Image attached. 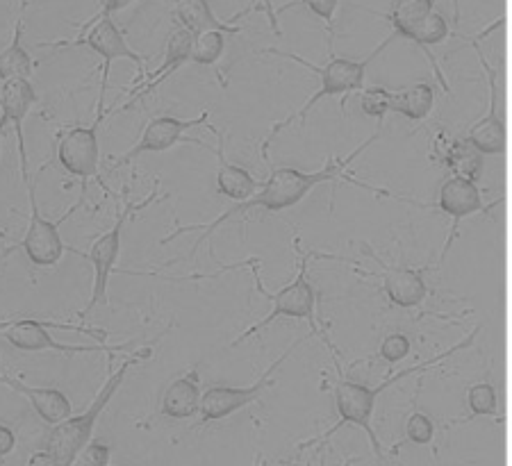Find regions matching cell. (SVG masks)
I'll return each instance as SVG.
<instances>
[{"mask_svg": "<svg viewBox=\"0 0 512 466\" xmlns=\"http://www.w3.org/2000/svg\"><path fill=\"white\" fill-rule=\"evenodd\" d=\"M481 57V64L487 73V82H490V112L483 116L481 121L474 123L472 130H469V144H472L476 151L497 155L506 151V128L499 121L497 116V82H494V69L483 57L481 51H476Z\"/></svg>", "mask_w": 512, "mask_h": 466, "instance_id": "cell-17", "label": "cell"}, {"mask_svg": "<svg viewBox=\"0 0 512 466\" xmlns=\"http://www.w3.org/2000/svg\"><path fill=\"white\" fill-rule=\"evenodd\" d=\"M371 253V251H369ZM371 257L383 266L381 278L385 285V294L396 307H417L428 294V287L424 282V271L419 269H406V266H390L385 264L376 253Z\"/></svg>", "mask_w": 512, "mask_h": 466, "instance_id": "cell-16", "label": "cell"}, {"mask_svg": "<svg viewBox=\"0 0 512 466\" xmlns=\"http://www.w3.org/2000/svg\"><path fill=\"white\" fill-rule=\"evenodd\" d=\"M433 5L435 0H394L385 19L392 23L396 35L410 39L426 16L433 12Z\"/></svg>", "mask_w": 512, "mask_h": 466, "instance_id": "cell-21", "label": "cell"}, {"mask_svg": "<svg viewBox=\"0 0 512 466\" xmlns=\"http://www.w3.org/2000/svg\"><path fill=\"white\" fill-rule=\"evenodd\" d=\"M226 51V32L205 30L194 35L192 62L198 66H214Z\"/></svg>", "mask_w": 512, "mask_h": 466, "instance_id": "cell-25", "label": "cell"}, {"mask_svg": "<svg viewBox=\"0 0 512 466\" xmlns=\"http://www.w3.org/2000/svg\"><path fill=\"white\" fill-rule=\"evenodd\" d=\"M433 432H435V428L426 414L415 412L408 419L406 435L410 441H415V444H428V441L433 439Z\"/></svg>", "mask_w": 512, "mask_h": 466, "instance_id": "cell-28", "label": "cell"}, {"mask_svg": "<svg viewBox=\"0 0 512 466\" xmlns=\"http://www.w3.org/2000/svg\"><path fill=\"white\" fill-rule=\"evenodd\" d=\"M10 126V121H7V116L0 114V141H3V135H5V128Z\"/></svg>", "mask_w": 512, "mask_h": 466, "instance_id": "cell-34", "label": "cell"}, {"mask_svg": "<svg viewBox=\"0 0 512 466\" xmlns=\"http://www.w3.org/2000/svg\"><path fill=\"white\" fill-rule=\"evenodd\" d=\"M78 46H85L89 51L103 57V94L107 89V76H110V66L117 60H130L132 64H137L139 73H144V57L137 55L132 48L128 46L126 37L119 30L117 23H114L112 16H96L94 26L87 30V35L80 41H76Z\"/></svg>", "mask_w": 512, "mask_h": 466, "instance_id": "cell-10", "label": "cell"}, {"mask_svg": "<svg viewBox=\"0 0 512 466\" xmlns=\"http://www.w3.org/2000/svg\"><path fill=\"white\" fill-rule=\"evenodd\" d=\"M378 135H381V132H376L374 137H369L365 144H360L353 153H349L346 157H330L324 169L315 171V173H305V171H299V169H292V166H280V169H274V171H271L269 180L264 182V185L258 191H255V194L249 198V201L235 203L228 212L217 216V219H214L212 223H208V226H205V228H194V230H205L203 235H201V239L196 241L194 251L203 244L205 239H208L210 235H214V232L221 228V223L235 219V216H242L246 212H253V210H258V207H260V210H267V212H283V210H287V207L299 205L303 198L310 194L312 189L319 187V185H324V182H333L337 178H349V176H344V171L349 169V166L355 162V157H360L371 144H374V141L378 139ZM349 180L353 182V185L365 187L369 191H374V194H378V196H394V194H390V191L365 185V182H358L355 178H349ZM394 198H399V201H406V203H412V205H419V207H431L428 203L412 201V198H403V196H394Z\"/></svg>", "mask_w": 512, "mask_h": 466, "instance_id": "cell-1", "label": "cell"}, {"mask_svg": "<svg viewBox=\"0 0 512 466\" xmlns=\"http://www.w3.org/2000/svg\"><path fill=\"white\" fill-rule=\"evenodd\" d=\"M0 328H3V323H0Z\"/></svg>", "mask_w": 512, "mask_h": 466, "instance_id": "cell-35", "label": "cell"}, {"mask_svg": "<svg viewBox=\"0 0 512 466\" xmlns=\"http://www.w3.org/2000/svg\"><path fill=\"white\" fill-rule=\"evenodd\" d=\"M0 385L14 389L16 394L26 396L32 410H35L41 419H44L48 426H55V423H60L66 416H71L73 407L69 396L64 394L62 389H53V387H30L26 382L10 378V376H3L0 373Z\"/></svg>", "mask_w": 512, "mask_h": 466, "instance_id": "cell-18", "label": "cell"}, {"mask_svg": "<svg viewBox=\"0 0 512 466\" xmlns=\"http://www.w3.org/2000/svg\"><path fill=\"white\" fill-rule=\"evenodd\" d=\"M205 119H208V114L196 116V119H178V116H169V114L155 116V119L144 128L142 137L137 139V144L132 146L128 153L121 155L117 166L128 164L142 155H155V153L171 151L173 146L183 141L185 132L189 128L201 126V123H205Z\"/></svg>", "mask_w": 512, "mask_h": 466, "instance_id": "cell-12", "label": "cell"}, {"mask_svg": "<svg viewBox=\"0 0 512 466\" xmlns=\"http://www.w3.org/2000/svg\"><path fill=\"white\" fill-rule=\"evenodd\" d=\"M467 403L472 414H481V416H492L497 412V391H494L492 385H474L467 394Z\"/></svg>", "mask_w": 512, "mask_h": 466, "instance_id": "cell-27", "label": "cell"}, {"mask_svg": "<svg viewBox=\"0 0 512 466\" xmlns=\"http://www.w3.org/2000/svg\"><path fill=\"white\" fill-rule=\"evenodd\" d=\"M178 19L183 23L185 28H189L198 35V32H205V30H221L226 32V35H237L242 28H235V26H226V23H221L217 16H214L212 7L208 0H185L183 5L178 7Z\"/></svg>", "mask_w": 512, "mask_h": 466, "instance_id": "cell-23", "label": "cell"}, {"mask_svg": "<svg viewBox=\"0 0 512 466\" xmlns=\"http://www.w3.org/2000/svg\"><path fill=\"white\" fill-rule=\"evenodd\" d=\"M135 3V0H103L101 5V12H98V16H114L121 10H126L128 5Z\"/></svg>", "mask_w": 512, "mask_h": 466, "instance_id": "cell-33", "label": "cell"}, {"mask_svg": "<svg viewBox=\"0 0 512 466\" xmlns=\"http://www.w3.org/2000/svg\"><path fill=\"white\" fill-rule=\"evenodd\" d=\"M396 37H399V35H396V32H394V35H390V37H387L385 41H381V44L374 48V53H369L367 57H362V60H349V57H330L326 66H315L312 62L303 60V57L292 55V53L269 51V53H276L280 57H287V60L299 62V64L305 66V69H310L312 73H317V76L321 78V87L308 98V103H305L299 112H294L292 116H287L285 121H280V123H276L274 128H271L269 137L264 139V144H262V157H264V160H269L267 151H269L271 141L276 139L278 132H283L285 128L292 126L294 121H303L305 116H308V112L312 110V107H315L321 101V98L344 96V94H351V91H355V89H360L362 87V80H365V73L369 69V64L374 62L376 57L381 55Z\"/></svg>", "mask_w": 512, "mask_h": 466, "instance_id": "cell-4", "label": "cell"}, {"mask_svg": "<svg viewBox=\"0 0 512 466\" xmlns=\"http://www.w3.org/2000/svg\"><path fill=\"white\" fill-rule=\"evenodd\" d=\"M437 207H440L444 214H449L451 221H453L451 237L447 241V248H444V251H449L453 239L458 237L460 221L467 219V216L476 214V212L492 210L494 205H490V207L483 205V191L476 187V182L472 178L453 176L440 187V201H437Z\"/></svg>", "mask_w": 512, "mask_h": 466, "instance_id": "cell-13", "label": "cell"}, {"mask_svg": "<svg viewBox=\"0 0 512 466\" xmlns=\"http://www.w3.org/2000/svg\"><path fill=\"white\" fill-rule=\"evenodd\" d=\"M146 203L142 205H126L119 214L117 223H114L112 230H107L105 235L98 237L92 248H89V262L94 266V287H92V298H89V303L85 307V312L82 316H89L92 314L98 305L107 303V289H110V276L114 271V264L119 262V255H121V237H123V228H126V221L132 212L142 210Z\"/></svg>", "mask_w": 512, "mask_h": 466, "instance_id": "cell-7", "label": "cell"}, {"mask_svg": "<svg viewBox=\"0 0 512 466\" xmlns=\"http://www.w3.org/2000/svg\"><path fill=\"white\" fill-rule=\"evenodd\" d=\"M435 101L433 87L428 82H415V85L394 91L392 94V112L403 114L410 121H421L426 119L428 112H431Z\"/></svg>", "mask_w": 512, "mask_h": 466, "instance_id": "cell-22", "label": "cell"}, {"mask_svg": "<svg viewBox=\"0 0 512 466\" xmlns=\"http://www.w3.org/2000/svg\"><path fill=\"white\" fill-rule=\"evenodd\" d=\"M98 155H101V148H98V121L92 128L78 126L64 132L60 146H57V162H60L66 173L80 178L82 182L96 176Z\"/></svg>", "mask_w": 512, "mask_h": 466, "instance_id": "cell-11", "label": "cell"}, {"mask_svg": "<svg viewBox=\"0 0 512 466\" xmlns=\"http://www.w3.org/2000/svg\"><path fill=\"white\" fill-rule=\"evenodd\" d=\"M301 5L308 7L312 14L319 16L321 21H326L330 26L335 19V12H337V5H340V0H301Z\"/></svg>", "mask_w": 512, "mask_h": 466, "instance_id": "cell-30", "label": "cell"}, {"mask_svg": "<svg viewBox=\"0 0 512 466\" xmlns=\"http://www.w3.org/2000/svg\"><path fill=\"white\" fill-rule=\"evenodd\" d=\"M217 189L219 194H224L226 198L235 203L249 201V198L260 189L258 180H255L244 166L230 164L226 160H221L219 171H217Z\"/></svg>", "mask_w": 512, "mask_h": 466, "instance_id": "cell-20", "label": "cell"}, {"mask_svg": "<svg viewBox=\"0 0 512 466\" xmlns=\"http://www.w3.org/2000/svg\"><path fill=\"white\" fill-rule=\"evenodd\" d=\"M308 337H301L296 341L294 346H289L287 351L278 357V360L269 366L267 371L262 373L258 378V382H253L249 387H230V385H214L208 387L203 391L201 396V407H198V416H201L203 423H210V421H221V419H228V416H233L235 412L244 410L246 405H251L258 401V398L264 396V391H267L271 385H274L276 380V373L280 366L287 362V357L292 355L296 348H299L303 341Z\"/></svg>", "mask_w": 512, "mask_h": 466, "instance_id": "cell-5", "label": "cell"}, {"mask_svg": "<svg viewBox=\"0 0 512 466\" xmlns=\"http://www.w3.org/2000/svg\"><path fill=\"white\" fill-rule=\"evenodd\" d=\"M139 360H142V355H135V357H130V360L123 362L119 369L114 371L110 378H107V382L101 387V391H98L92 405H89L85 412L71 414V416H66V419H62L60 423H55L53 430L48 432V437H46L44 455L35 457V460L60 464V466H69L76 462L80 453L87 448L89 441H92L94 428H96L98 419H101L103 410L110 405L114 394H117L119 387L123 385V380H126L128 371Z\"/></svg>", "mask_w": 512, "mask_h": 466, "instance_id": "cell-3", "label": "cell"}, {"mask_svg": "<svg viewBox=\"0 0 512 466\" xmlns=\"http://www.w3.org/2000/svg\"><path fill=\"white\" fill-rule=\"evenodd\" d=\"M35 71L30 53L23 48V21L16 23L12 44L0 53V82L10 78H30Z\"/></svg>", "mask_w": 512, "mask_h": 466, "instance_id": "cell-24", "label": "cell"}, {"mask_svg": "<svg viewBox=\"0 0 512 466\" xmlns=\"http://www.w3.org/2000/svg\"><path fill=\"white\" fill-rule=\"evenodd\" d=\"M312 257V253H305L303 260L299 264V273H296V278L292 285H287L285 289H280L278 294H269V291H264L260 280H258V287L262 289V294L269 298L271 301V312L264 316L262 321L255 323V326H251L249 330L244 332V335H239L233 346H239L242 341H246L249 337H253L255 332L258 330H264L269 328L271 323H274L276 319H283V316H289V319H308L312 323V328H315V307H317V294L315 289H312V285L308 282V276H305V266H308V260ZM317 332V328H315Z\"/></svg>", "mask_w": 512, "mask_h": 466, "instance_id": "cell-6", "label": "cell"}, {"mask_svg": "<svg viewBox=\"0 0 512 466\" xmlns=\"http://www.w3.org/2000/svg\"><path fill=\"white\" fill-rule=\"evenodd\" d=\"M37 103V91L32 87L30 78H10L0 87V114L7 116L16 130L21 153V171L23 180L28 182V155H26V139H23V121H26L32 105Z\"/></svg>", "mask_w": 512, "mask_h": 466, "instance_id": "cell-15", "label": "cell"}, {"mask_svg": "<svg viewBox=\"0 0 512 466\" xmlns=\"http://www.w3.org/2000/svg\"><path fill=\"white\" fill-rule=\"evenodd\" d=\"M192 46H194V32L185 28L183 23H178L176 28H173V32L169 35V41H167V55H164V62L162 66L155 73H151V76L146 78V87L144 89H137L132 91L130 98L126 103H123L119 110H112L110 114H117V112H123V110H130L132 105H137L142 98H146L151 91L158 89L164 80H167L169 76H173L178 69H183V66L187 62H192Z\"/></svg>", "mask_w": 512, "mask_h": 466, "instance_id": "cell-14", "label": "cell"}, {"mask_svg": "<svg viewBox=\"0 0 512 466\" xmlns=\"http://www.w3.org/2000/svg\"><path fill=\"white\" fill-rule=\"evenodd\" d=\"M478 330H481V328H476L472 335H469L465 341H460L458 346H453V348H449V351L435 355V357H431V360L421 362L417 366H410V369H406V371L394 373V376H390L385 382H381V385H376V387L360 385V382H351V380H346L342 376L340 380H337V385H335V407H337V414H340V421H337L335 426L326 432V435H321L319 439L310 441V444H303L301 448H308L312 444H319V441H326L330 435H335V432L342 430L344 426H358V428H362V430L367 432L369 439H371V446H374V453L383 460L381 441H378L374 428H371V416H374V407H376L378 396H381L385 389H390L392 385H396V382H399V380L412 376V373H424V371L431 369V366L447 360V357L456 355L460 351H465V348H469V346L474 344Z\"/></svg>", "mask_w": 512, "mask_h": 466, "instance_id": "cell-2", "label": "cell"}, {"mask_svg": "<svg viewBox=\"0 0 512 466\" xmlns=\"http://www.w3.org/2000/svg\"><path fill=\"white\" fill-rule=\"evenodd\" d=\"M392 94L394 91L383 87H369L360 94L362 112L371 119H383L387 112H392Z\"/></svg>", "mask_w": 512, "mask_h": 466, "instance_id": "cell-26", "label": "cell"}, {"mask_svg": "<svg viewBox=\"0 0 512 466\" xmlns=\"http://www.w3.org/2000/svg\"><path fill=\"white\" fill-rule=\"evenodd\" d=\"M408 353H410V339L406 335H390L385 337V341L381 344V357L390 364L406 360Z\"/></svg>", "mask_w": 512, "mask_h": 466, "instance_id": "cell-29", "label": "cell"}, {"mask_svg": "<svg viewBox=\"0 0 512 466\" xmlns=\"http://www.w3.org/2000/svg\"><path fill=\"white\" fill-rule=\"evenodd\" d=\"M55 323H44L37 319H19V321H5L0 328V335L7 344L14 346L16 351L23 353H39V351H55V353H121L130 348V344L121 346H71L62 344L51 337L48 328Z\"/></svg>", "mask_w": 512, "mask_h": 466, "instance_id": "cell-8", "label": "cell"}, {"mask_svg": "<svg viewBox=\"0 0 512 466\" xmlns=\"http://www.w3.org/2000/svg\"><path fill=\"white\" fill-rule=\"evenodd\" d=\"M28 198H30V223H28L26 237L21 241V248L32 266H39V269H53V266L62 262V257L66 253V244L62 241L60 226L39 214L35 187L30 185V180H28Z\"/></svg>", "mask_w": 512, "mask_h": 466, "instance_id": "cell-9", "label": "cell"}, {"mask_svg": "<svg viewBox=\"0 0 512 466\" xmlns=\"http://www.w3.org/2000/svg\"><path fill=\"white\" fill-rule=\"evenodd\" d=\"M78 460L87 462V464L103 466V464H107V460H110V448H107L105 444H87V448L80 453Z\"/></svg>", "mask_w": 512, "mask_h": 466, "instance_id": "cell-31", "label": "cell"}, {"mask_svg": "<svg viewBox=\"0 0 512 466\" xmlns=\"http://www.w3.org/2000/svg\"><path fill=\"white\" fill-rule=\"evenodd\" d=\"M14 448H16L14 428L5 426V423H0V457H7L10 453H14Z\"/></svg>", "mask_w": 512, "mask_h": 466, "instance_id": "cell-32", "label": "cell"}, {"mask_svg": "<svg viewBox=\"0 0 512 466\" xmlns=\"http://www.w3.org/2000/svg\"><path fill=\"white\" fill-rule=\"evenodd\" d=\"M201 396L203 391L198 387V376L196 373H187V376L176 378L164 389L160 412L173 421L192 419V416L198 414V407H201Z\"/></svg>", "mask_w": 512, "mask_h": 466, "instance_id": "cell-19", "label": "cell"}]
</instances>
